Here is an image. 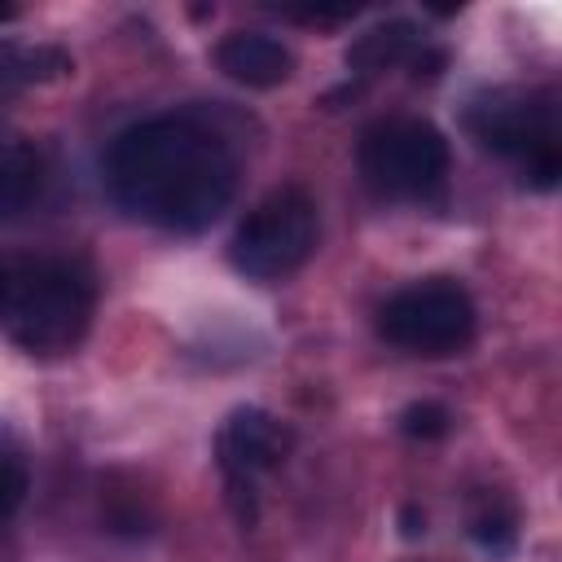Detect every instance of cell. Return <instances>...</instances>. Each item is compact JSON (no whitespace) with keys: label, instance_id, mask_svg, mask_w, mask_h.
<instances>
[{"label":"cell","instance_id":"12","mask_svg":"<svg viewBox=\"0 0 562 562\" xmlns=\"http://www.w3.org/2000/svg\"><path fill=\"white\" fill-rule=\"evenodd\" d=\"M470 536L492 558H509L518 549V509L505 492H479L470 501Z\"/></svg>","mask_w":562,"mask_h":562},{"label":"cell","instance_id":"4","mask_svg":"<svg viewBox=\"0 0 562 562\" xmlns=\"http://www.w3.org/2000/svg\"><path fill=\"white\" fill-rule=\"evenodd\" d=\"M448 136L422 114L373 119L356 140V171L382 202H430L448 184Z\"/></svg>","mask_w":562,"mask_h":562},{"label":"cell","instance_id":"7","mask_svg":"<svg viewBox=\"0 0 562 562\" xmlns=\"http://www.w3.org/2000/svg\"><path fill=\"white\" fill-rule=\"evenodd\" d=\"M290 448H294V430L259 404L233 408L224 417V426L215 430V465L224 474L228 505H233L241 527H255V518H259V479L281 470Z\"/></svg>","mask_w":562,"mask_h":562},{"label":"cell","instance_id":"5","mask_svg":"<svg viewBox=\"0 0 562 562\" xmlns=\"http://www.w3.org/2000/svg\"><path fill=\"white\" fill-rule=\"evenodd\" d=\"M321 241V211L316 198L303 184H277L268 189L233 228L228 237V263L259 285L294 277Z\"/></svg>","mask_w":562,"mask_h":562},{"label":"cell","instance_id":"10","mask_svg":"<svg viewBox=\"0 0 562 562\" xmlns=\"http://www.w3.org/2000/svg\"><path fill=\"white\" fill-rule=\"evenodd\" d=\"M44 189V158L31 140L0 132V224L31 211Z\"/></svg>","mask_w":562,"mask_h":562},{"label":"cell","instance_id":"6","mask_svg":"<svg viewBox=\"0 0 562 562\" xmlns=\"http://www.w3.org/2000/svg\"><path fill=\"white\" fill-rule=\"evenodd\" d=\"M479 312L461 281L452 277H417L400 290H391L378 307V334L395 351L443 360L474 342Z\"/></svg>","mask_w":562,"mask_h":562},{"label":"cell","instance_id":"9","mask_svg":"<svg viewBox=\"0 0 562 562\" xmlns=\"http://www.w3.org/2000/svg\"><path fill=\"white\" fill-rule=\"evenodd\" d=\"M215 70L241 88H277L294 75V53L268 31H228L215 48Z\"/></svg>","mask_w":562,"mask_h":562},{"label":"cell","instance_id":"15","mask_svg":"<svg viewBox=\"0 0 562 562\" xmlns=\"http://www.w3.org/2000/svg\"><path fill=\"white\" fill-rule=\"evenodd\" d=\"M400 531H404L408 540H417V536L426 531V514H422L417 505H404V509H400Z\"/></svg>","mask_w":562,"mask_h":562},{"label":"cell","instance_id":"8","mask_svg":"<svg viewBox=\"0 0 562 562\" xmlns=\"http://www.w3.org/2000/svg\"><path fill=\"white\" fill-rule=\"evenodd\" d=\"M400 66H413V75L430 79L443 70V53L426 44L422 26L413 18H386V22H373L364 26L351 44H347V70L360 75V79H373V75H386V70H400Z\"/></svg>","mask_w":562,"mask_h":562},{"label":"cell","instance_id":"14","mask_svg":"<svg viewBox=\"0 0 562 562\" xmlns=\"http://www.w3.org/2000/svg\"><path fill=\"white\" fill-rule=\"evenodd\" d=\"M400 430H404L408 439L430 443V439H443V435L452 430V413H448L439 400H417V404H408V408L400 413Z\"/></svg>","mask_w":562,"mask_h":562},{"label":"cell","instance_id":"16","mask_svg":"<svg viewBox=\"0 0 562 562\" xmlns=\"http://www.w3.org/2000/svg\"><path fill=\"white\" fill-rule=\"evenodd\" d=\"M4 299H9V268L0 263V312H4Z\"/></svg>","mask_w":562,"mask_h":562},{"label":"cell","instance_id":"13","mask_svg":"<svg viewBox=\"0 0 562 562\" xmlns=\"http://www.w3.org/2000/svg\"><path fill=\"white\" fill-rule=\"evenodd\" d=\"M26 487H31V474H26V461L18 452V443L0 430V531L13 522V514L22 509L26 501Z\"/></svg>","mask_w":562,"mask_h":562},{"label":"cell","instance_id":"11","mask_svg":"<svg viewBox=\"0 0 562 562\" xmlns=\"http://www.w3.org/2000/svg\"><path fill=\"white\" fill-rule=\"evenodd\" d=\"M75 70L70 53L57 44H13L0 40V97L22 92V88H40L53 79H66Z\"/></svg>","mask_w":562,"mask_h":562},{"label":"cell","instance_id":"3","mask_svg":"<svg viewBox=\"0 0 562 562\" xmlns=\"http://www.w3.org/2000/svg\"><path fill=\"white\" fill-rule=\"evenodd\" d=\"M465 132L479 149L505 158L522 184L549 193L562 176V132L553 88H487L465 105Z\"/></svg>","mask_w":562,"mask_h":562},{"label":"cell","instance_id":"1","mask_svg":"<svg viewBox=\"0 0 562 562\" xmlns=\"http://www.w3.org/2000/svg\"><path fill=\"white\" fill-rule=\"evenodd\" d=\"M105 189L132 220L193 237L206 233L237 198L241 154L202 110H162L127 123L105 158Z\"/></svg>","mask_w":562,"mask_h":562},{"label":"cell","instance_id":"2","mask_svg":"<svg viewBox=\"0 0 562 562\" xmlns=\"http://www.w3.org/2000/svg\"><path fill=\"white\" fill-rule=\"evenodd\" d=\"M97 312V272L70 255H44L9 268L4 329L26 356H66L83 342Z\"/></svg>","mask_w":562,"mask_h":562},{"label":"cell","instance_id":"17","mask_svg":"<svg viewBox=\"0 0 562 562\" xmlns=\"http://www.w3.org/2000/svg\"><path fill=\"white\" fill-rule=\"evenodd\" d=\"M13 18H18V9L13 4H0V22H13Z\"/></svg>","mask_w":562,"mask_h":562}]
</instances>
